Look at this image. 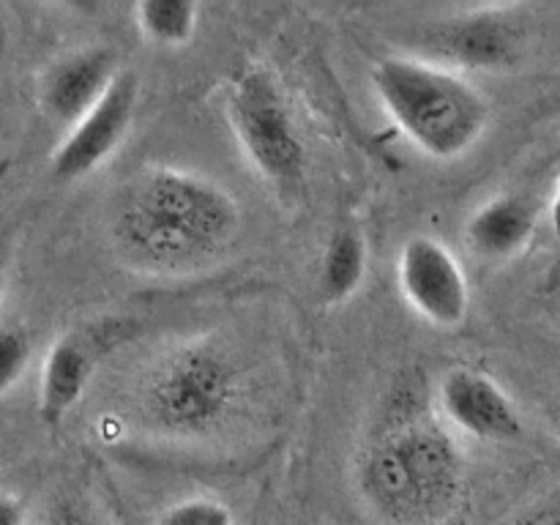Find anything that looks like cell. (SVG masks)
I'll use <instances>...</instances> for the list:
<instances>
[{
	"label": "cell",
	"mask_w": 560,
	"mask_h": 525,
	"mask_svg": "<svg viewBox=\"0 0 560 525\" xmlns=\"http://www.w3.org/2000/svg\"><path fill=\"white\" fill-rule=\"evenodd\" d=\"M558 107H560V91H558Z\"/></svg>",
	"instance_id": "obj_21"
},
{
	"label": "cell",
	"mask_w": 560,
	"mask_h": 525,
	"mask_svg": "<svg viewBox=\"0 0 560 525\" xmlns=\"http://www.w3.org/2000/svg\"><path fill=\"white\" fill-rule=\"evenodd\" d=\"M438 413L452 430L487 443H514L523 438V419L501 383L487 372L454 366L438 383Z\"/></svg>",
	"instance_id": "obj_8"
},
{
	"label": "cell",
	"mask_w": 560,
	"mask_h": 525,
	"mask_svg": "<svg viewBox=\"0 0 560 525\" xmlns=\"http://www.w3.org/2000/svg\"><path fill=\"white\" fill-rule=\"evenodd\" d=\"M142 36L162 47H180L197 31L200 9L189 0H142L135 9Z\"/></svg>",
	"instance_id": "obj_14"
},
{
	"label": "cell",
	"mask_w": 560,
	"mask_h": 525,
	"mask_svg": "<svg viewBox=\"0 0 560 525\" xmlns=\"http://www.w3.org/2000/svg\"><path fill=\"white\" fill-rule=\"evenodd\" d=\"M238 394L233 359L208 342H191L148 372L140 386V413L162 435L202 438L233 413Z\"/></svg>",
	"instance_id": "obj_4"
},
{
	"label": "cell",
	"mask_w": 560,
	"mask_h": 525,
	"mask_svg": "<svg viewBox=\"0 0 560 525\" xmlns=\"http://www.w3.org/2000/svg\"><path fill=\"white\" fill-rule=\"evenodd\" d=\"M156 525H235V517L219 498L191 495L164 509Z\"/></svg>",
	"instance_id": "obj_15"
},
{
	"label": "cell",
	"mask_w": 560,
	"mask_h": 525,
	"mask_svg": "<svg viewBox=\"0 0 560 525\" xmlns=\"http://www.w3.org/2000/svg\"><path fill=\"white\" fill-rule=\"evenodd\" d=\"M536 233V211L528 200L498 195L470 213L465 244L485 260H509L530 244Z\"/></svg>",
	"instance_id": "obj_12"
},
{
	"label": "cell",
	"mask_w": 560,
	"mask_h": 525,
	"mask_svg": "<svg viewBox=\"0 0 560 525\" xmlns=\"http://www.w3.org/2000/svg\"><path fill=\"white\" fill-rule=\"evenodd\" d=\"M517 525H560V495L536 503Z\"/></svg>",
	"instance_id": "obj_17"
},
{
	"label": "cell",
	"mask_w": 560,
	"mask_h": 525,
	"mask_svg": "<svg viewBox=\"0 0 560 525\" xmlns=\"http://www.w3.org/2000/svg\"><path fill=\"white\" fill-rule=\"evenodd\" d=\"M550 219H552V233H556V241H558V255H560V184H558V191H556V200H552Z\"/></svg>",
	"instance_id": "obj_19"
},
{
	"label": "cell",
	"mask_w": 560,
	"mask_h": 525,
	"mask_svg": "<svg viewBox=\"0 0 560 525\" xmlns=\"http://www.w3.org/2000/svg\"><path fill=\"white\" fill-rule=\"evenodd\" d=\"M512 5L506 9H479L448 20L430 36L432 49L452 66L474 69H503L517 60L523 47V31Z\"/></svg>",
	"instance_id": "obj_9"
},
{
	"label": "cell",
	"mask_w": 560,
	"mask_h": 525,
	"mask_svg": "<svg viewBox=\"0 0 560 525\" xmlns=\"http://www.w3.org/2000/svg\"><path fill=\"white\" fill-rule=\"evenodd\" d=\"M238 224V202L217 180L148 167L115 195L109 238L120 260L137 271L180 277L213 266L233 246Z\"/></svg>",
	"instance_id": "obj_1"
},
{
	"label": "cell",
	"mask_w": 560,
	"mask_h": 525,
	"mask_svg": "<svg viewBox=\"0 0 560 525\" xmlns=\"http://www.w3.org/2000/svg\"><path fill=\"white\" fill-rule=\"evenodd\" d=\"M397 284L410 310L435 328L463 326L470 310L465 268L435 235H410L397 257Z\"/></svg>",
	"instance_id": "obj_6"
},
{
	"label": "cell",
	"mask_w": 560,
	"mask_h": 525,
	"mask_svg": "<svg viewBox=\"0 0 560 525\" xmlns=\"http://www.w3.org/2000/svg\"><path fill=\"white\" fill-rule=\"evenodd\" d=\"M115 55L104 47H88L80 52L66 55L60 63L47 71L42 82V104L60 124H71L85 118L104 98L109 85L118 77Z\"/></svg>",
	"instance_id": "obj_10"
},
{
	"label": "cell",
	"mask_w": 560,
	"mask_h": 525,
	"mask_svg": "<svg viewBox=\"0 0 560 525\" xmlns=\"http://www.w3.org/2000/svg\"><path fill=\"white\" fill-rule=\"evenodd\" d=\"M96 370V350L82 334H63L49 345L38 377V416L58 427L80 405Z\"/></svg>",
	"instance_id": "obj_11"
},
{
	"label": "cell",
	"mask_w": 560,
	"mask_h": 525,
	"mask_svg": "<svg viewBox=\"0 0 560 525\" xmlns=\"http://www.w3.org/2000/svg\"><path fill=\"white\" fill-rule=\"evenodd\" d=\"M31 353V334L22 326L5 323L3 331H0V392L9 394L22 381Z\"/></svg>",
	"instance_id": "obj_16"
},
{
	"label": "cell",
	"mask_w": 560,
	"mask_h": 525,
	"mask_svg": "<svg viewBox=\"0 0 560 525\" xmlns=\"http://www.w3.org/2000/svg\"><path fill=\"white\" fill-rule=\"evenodd\" d=\"M463 481V448L430 413L424 388L394 394L359 463L366 503L397 525H432L457 506Z\"/></svg>",
	"instance_id": "obj_2"
},
{
	"label": "cell",
	"mask_w": 560,
	"mask_h": 525,
	"mask_svg": "<svg viewBox=\"0 0 560 525\" xmlns=\"http://www.w3.org/2000/svg\"><path fill=\"white\" fill-rule=\"evenodd\" d=\"M228 118L252 167L279 195H295L304 184L306 148L277 80L262 69L244 71L228 93Z\"/></svg>",
	"instance_id": "obj_5"
},
{
	"label": "cell",
	"mask_w": 560,
	"mask_h": 525,
	"mask_svg": "<svg viewBox=\"0 0 560 525\" xmlns=\"http://www.w3.org/2000/svg\"><path fill=\"white\" fill-rule=\"evenodd\" d=\"M558 430H560V410H558Z\"/></svg>",
	"instance_id": "obj_20"
},
{
	"label": "cell",
	"mask_w": 560,
	"mask_h": 525,
	"mask_svg": "<svg viewBox=\"0 0 560 525\" xmlns=\"http://www.w3.org/2000/svg\"><path fill=\"white\" fill-rule=\"evenodd\" d=\"M366 241L355 228L334 230L320 266V293L326 304H345L361 290L366 277Z\"/></svg>",
	"instance_id": "obj_13"
},
{
	"label": "cell",
	"mask_w": 560,
	"mask_h": 525,
	"mask_svg": "<svg viewBox=\"0 0 560 525\" xmlns=\"http://www.w3.org/2000/svg\"><path fill=\"white\" fill-rule=\"evenodd\" d=\"M372 85L410 145L438 162L465 156L490 124L487 98L452 66L392 55L375 63Z\"/></svg>",
	"instance_id": "obj_3"
},
{
	"label": "cell",
	"mask_w": 560,
	"mask_h": 525,
	"mask_svg": "<svg viewBox=\"0 0 560 525\" xmlns=\"http://www.w3.org/2000/svg\"><path fill=\"white\" fill-rule=\"evenodd\" d=\"M140 80L135 71H120L102 102L77 120L52 153V175L60 180H77L102 167L135 124Z\"/></svg>",
	"instance_id": "obj_7"
},
{
	"label": "cell",
	"mask_w": 560,
	"mask_h": 525,
	"mask_svg": "<svg viewBox=\"0 0 560 525\" xmlns=\"http://www.w3.org/2000/svg\"><path fill=\"white\" fill-rule=\"evenodd\" d=\"M0 525H25V506L9 492L0 498Z\"/></svg>",
	"instance_id": "obj_18"
}]
</instances>
